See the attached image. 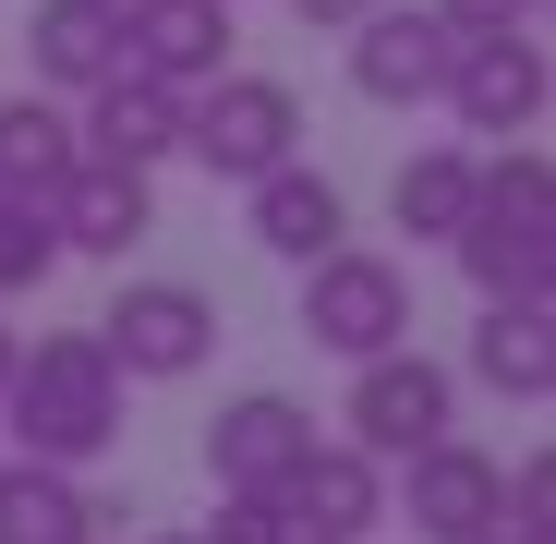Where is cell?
Listing matches in <instances>:
<instances>
[{
  "mask_svg": "<svg viewBox=\"0 0 556 544\" xmlns=\"http://www.w3.org/2000/svg\"><path fill=\"white\" fill-rule=\"evenodd\" d=\"M122 363L98 351V327H61V339H37V351H13V376H0V423H13V460H61V472H85V460H110L122 447Z\"/></svg>",
  "mask_w": 556,
  "mask_h": 544,
  "instance_id": "cell-1",
  "label": "cell"
},
{
  "mask_svg": "<svg viewBox=\"0 0 556 544\" xmlns=\"http://www.w3.org/2000/svg\"><path fill=\"white\" fill-rule=\"evenodd\" d=\"M447 254H459V279H472L484 303L556 291V169H544V146H496L472 169V206H459Z\"/></svg>",
  "mask_w": 556,
  "mask_h": 544,
  "instance_id": "cell-2",
  "label": "cell"
},
{
  "mask_svg": "<svg viewBox=\"0 0 556 544\" xmlns=\"http://www.w3.org/2000/svg\"><path fill=\"white\" fill-rule=\"evenodd\" d=\"M181 157L206 181H266L278 157H303V98L278 73H218L181 98Z\"/></svg>",
  "mask_w": 556,
  "mask_h": 544,
  "instance_id": "cell-3",
  "label": "cell"
},
{
  "mask_svg": "<svg viewBox=\"0 0 556 544\" xmlns=\"http://www.w3.org/2000/svg\"><path fill=\"white\" fill-rule=\"evenodd\" d=\"M339 423H351V447L363 460H412V447H435V435H459V363H435V351H376V363H351V400H339Z\"/></svg>",
  "mask_w": 556,
  "mask_h": 544,
  "instance_id": "cell-4",
  "label": "cell"
},
{
  "mask_svg": "<svg viewBox=\"0 0 556 544\" xmlns=\"http://www.w3.org/2000/svg\"><path fill=\"white\" fill-rule=\"evenodd\" d=\"M98 351L122 363V388H181L218 363V291L194 279H122V303L98 315Z\"/></svg>",
  "mask_w": 556,
  "mask_h": 544,
  "instance_id": "cell-5",
  "label": "cell"
},
{
  "mask_svg": "<svg viewBox=\"0 0 556 544\" xmlns=\"http://www.w3.org/2000/svg\"><path fill=\"white\" fill-rule=\"evenodd\" d=\"M303 339L339 351V363L400 351V339H412V266H400V254H363V242L315 254V266H303Z\"/></svg>",
  "mask_w": 556,
  "mask_h": 544,
  "instance_id": "cell-6",
  "label": "cell"
},
{
  "mask_svg": "<svg viewBox=\"0 0 556 544\" xmlns=\"http://www.w3.org/2000/svg\"><path fill=\"white\" fill-rule=\"evenodd\" d=\"M544 98H556V61H544V25H508V37H459V61H447V85H435V110L459 122V134H532L544 122Z\"/></svg>",
  "mask_w": 556,
  "mask_h": 544,
  "instance_id": "cell-7",
  "label": "cell"
},
{
  "mask_svg": "<svg viewBox=\"0 0 556 544\" xmlns=\"http://www.w3.org/2000/svg\"><path fill=\"white\" fill-rule=\"evenodd\" d=\"M496 472L472 435H435L388 472V520H412V544H496Z\"/></svg>",
  "mask_w": 556,
  "mask_h": 544,
  "instance_id": "cell-8",
  "label": "cell"
},
{
  "mask_svg": "<svg viewBox=\"0 0 556 544\" xmlns=\"http://www.w3.org/2000/svg\"><path fill=\"white\" fill-rule=\"evenodd\" d=\"M447 61H459V37L435 25V0H376V13L351 25V98H376V110H435Z\"/></svg>",
  "mask_w": 556,
  "mask_h": 544,
  "instance_id": "cell-9",
  "label": "cell"
},
{
  "mask_svg": "<svg viewBox=\"0 0 556 544\" xmlns=\"http://www.w3.org/2000/svg\"><path fill=\"white\" fill-rule=\"evenodd\" d=\"M278 508H291V532H327V544H376L388 532V460H363L351 435H315L291 484H278Z\"/></svg>",
  "mask_w": 556,
  "mask_h": 544,
  "instance_id": "cell-10",
  "label": "cell"
},
{
  "mask_svg": "<svg viewBox=\"0 0 556 544\" xmlns=\"http://www.w3.org/2000/svg\"><path fill=\"white\" fill-rule=\"evenodd\" d=\"M122 73L146 85H218L230 73V0H122Z\"/></svg>",
  "mask_w": 556,
  "mask_h": 544,
  "instance_id": "cell-11",
  "label": "cell"
},
{
  "mask_svg": "<svg viewBox=\"0 0 556 544\" xmlns=\"http://www.w3.org/2000/svg\"><path fill=\"white\" fill-rule=\"evenodd\" d=\"M242 230H254L278 266H315V254L351 242V194H339L315 157H278L266 181H242Z\"/></svg>",
  "mask_w": 556,
  "mask_h": 544,
  "instance_id": "cell-12",
  "label": "cell"
},
{
  "mask_svg": "<svg viewBox=\"0 0 556 544\" xmlns=\"http://www.w3.org/2000/svg\"><path fill=\"white\" fill-rule=\"evenodd\" d=\"M49 230H61V254H98V266L146 254L157 242V169H98V157H85L49 194Z\"/></svg>",
  "mask_w": 556,
  "mask_h": 544,
  "instance_id": "cell-13",
  "label": "cell"
},
{
  "mask_svg": "<svg viewBox=\"0 0 556 544\" xmlns=\"http://www.w3.org/2000/svg\"><path fill=\"white\" fill-rule=\"evenodd\" d=\"M73 146L98 169H157L181 157V85H146V73H110L73 98Z\"/></svg>",
  "mask_w": 556,
  "mask_h": 544,
  "instance_id": "cell-14",
  "label": "cell"
},
{
  "mask_svg": "<svg viewBox=\"0 0 556 544\" xmlns=\"http://www.w3.org/2000/svg\"><path fill=\"white\" fill-rule=\"evenodd\" d=\"M472 388H496L520 412L556 400V291H508L472 315Z\"/></svg>",
  "mask_w": 556,
  "mask_h": 544,
  "instance_id": "cell-15",
  "label": "cell"
},
{
  "mask_svg": "<svg viewBox=\"0 0 556 544\" xmlns=\"http://www.w3.org/2000/svg\"><path fill=\"white\" fill-rule=\"evenodd\" d=\"M315 447V412L291 388H242L206 423V484H291V460Z\"/></svg>",
  "mask_w": 556,
  "mask_h": 544,
  "instance_id": "cell-16",
  "label": "cell"
},
{
  "mask_svg": "<svg viewBox=\"0 0 556 544\" xmlns=\"http://www.w3.org/2000/svg\"><path fill=\"white\" fill-rule=\"evenodd\" d=\"M25 73L37 98H85L122 73V0H37L25 13Z\"/></svg>",
  "mask_w": 556,
  "mask_h": 544,
  "instance_id": "cell-17",
  "label": "cell"
},
{
  "mask_svg": "<svg viewBox=\"0 0 556 544\" xmlns=\"http://www.w3.org/2000/svg\"><path fill=\"white\" fill-rule=\"evenodd\" d=\"M98 496L61 460H0V544H98Z\"/></svg>",
  "mask_w": 556,
  "mask_h": 544,
  "instance_id": "cell-18",
  "label": "cell"
},
{
  "mask_svg": "<svg viewBox=\"0 0 556 544\" xmlns=\"http://www.w3.org/2000/svg\"><path fill=\"white\" fill-rule=\"evenodd\" d=\"M73 169H85V146H73V110L61 98H0V194L49 206Z\"/></svg>",
  "mask_w": 556,
  "mask_h": 544,
  "instance_id": "cell-19",
  "label": "cell"
},
{
  "mask_svg": "<svg viewBox=\"0 0 556 544\" xmlns=\"http://www.w3.org/2000/svg\"><path fill=\"white\" fill-rule=\"evenodd\" d=\"M472 169H484V157L459 146V134H447V146H412V157H400V181H388V218H400L412 242H447V230H459V206H472Z\"/></svg>",
  "mask_w": 556,
  "mask_h": 544,
  "instance_id": "cell-20",
  "label": "cell"
},
{
  "mask_svg": "<svg viewBox=\"0 0 556 544\" xmlns=\"http://www.w3.org/2000/svg\"><path fill=\"white\" fill-rule=\"evenodd\" d=\"M49 266H61V230H49V206L0 194V303H13V291H49Z\"/></svg>",
  "mask_w": 556,
  "mask_h": 544,
  "instance_id": "cell-21",
  "label": "cell"
},
{
  "mask_svg": "<svg viewBox=\"0 0 556 544\" xmlns=\"http://www.w3.org/2000/svg\"><path fill=\"white\" fill-rule=\"evenodd\" d=\"M496 544H556V460L496 472Z\"/></svg>",
  "mask_w": 556,
  "mask_h": 544,
  "instance_id": "cell-22",
  "label": "cell"
},
{
  "mask_svg": "<svg viewBox=\"0 0 556 544\" xmlns=\"http://www.w3.org/2000/svg\"><path fill=\"white\" fill-rule=\"evenodd\" d=\"M194 544H291V508H278V484H218V520Z\"/></svg>",
  "mask_w": 556,
  "mask_h": 544,
  "instance_id": "cell-23",
  "label": "cell"
},
{
  "mask_svg": "<svg viewBox=\"0 0 556 544\" xmlns=\"http://www.w3.org/2000/svg\"><path fill=\"white\" fill-rule=\"evenodd\" d=\"M447 37H508V25H544V0H435Z\"/></svg>",
  "mask_w": 556,
  "mask_h": 544,
  "instance_id": "cell-24",
  "label": "cell"
},
{
  "mask_svg": "<svg viewBox=\"0 0 556 544\" xmlns=\"http://www.w3.org/2000/svg\"><path fill=\"white\" fill-rule=\"evenodd\" d=\"M291 13H303V25H315V37H351V25H363V13H376V0H291Z\"/></svg>",
  "mask_w": 556,
  "mask_h": 544,
  "instance_id": "cell-25",
  "label": "cell"
},
{
  "mask_svg": "<svg viewBox=\"0 0 556 544\" xmlns=\"http://www.w3.org/2000/svg\"><path fill=\"white\" fill-rule=\"evenodd\" d=\"M13 351H25V339H13V327H0V376H13Z\"/></svg>",
  "mask_w": 556,
  "mask_h": 544,
  "instance_id": "cell-26",
  "label": "cell"
},
{
  "mask_svg": "<svg viewBox=\"0 0 556 544\" xmlns=\"http://www.w3.org/2000/svg\"><path fill=\"white\" fill-rule=\"evenodd\" d=\"M146 544H194V532H146Z\"/></svg>",
  "mask_w": 556,
  "mask_h": 544,
  "instance_id": "cell-27",
  "label": "cell"
},
{
  "mask_svg": "<svg viewBox=\"0 0 556 544\" xmlns=\"http://www.w3.org/2000/svg\"><path fill=\"white\" fill-rule=\"evenodd\" d=\"M291 544H327V532H291Z\"/></svg>",
  "mask_w": 556,
  "mask_h": 544,
  "instance_id": "cell-28",
  "label": "cell"
}]
</instances>
